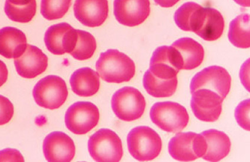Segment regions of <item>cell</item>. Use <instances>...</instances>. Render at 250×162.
Segmentation results:
<instances>
[{
	"instance_id": "1",
	"label": "cell",
	"mask_w": 250,
	"mask_h": 162,
	"mask_svg": "<svg viewBox=\"0 0 250 162\" xmlns=\"http://www.w3.org/2000/svg\"><path fill=\"white\" fill-rule=\"evenodd\" d=\"M96 67L102 79L109 83L129 81L136 73L134 61L118 50L109 49L101 53Z\"/></svg>"
},
{
	"instance_id": "2",
	"label": "cell",
	"mask_w": 250,
	"mask_h": 162,
	"mask_svg": "<svg viewBox=\"0 0 250 162\" xmlns=\"http://www.w3.org/2000/svg\"><path fill=\"white\" fill-rule=\"evenodd\" d=\"M127 143L130 155L139 162L150 161L157 158L163 146L160 135L147 126H138L130 130Z\"/></svg>"
},
{
	"instance_id": "3",
	"label": "cell",
	"mask_w": 250,
	"mask_h": 162,
	"mask_svg": "<svg viewBox=\"0 0 250 162\" xmlns=\"http://www.w3.org/2000/svg\"><path fill=\"white\" fill-rule=\"evenodd\" d=\"M150 117L153 123L168 133H178L189 123V117L183 106L175 102H159L153 105Z\"/></svg>"
},
{
	"instance_id": "4",
	"label": "cell",
	"mask_w": 250,
	"mask_h": 162,
	"mask_svg": "<svg viewBox=\"0 0 250 162\" xmlns=\"http://www.w3.org/2000/svg\"><path fill=\"white\" fill-rule=\"evenodd\" d=\"M88 149L92 158L98 162H118L124 155L121 139L115 132L101 129L90 136Z\"/></svg>"
},
{
	"instance_id": "5",
	"label": "cell",
	"mask_w": 250,
	"mask_h": 162,
	"mask_svg": "<svg viewBox=\"0 0 250 162\" xmlns=\"http://www.w3.org/2000/svg\"><path fill=\"white\" fill-rule=\"evenodd\" d=\"M112 107L118 119L132 122L141 118L146 107V101L140 91L132 87H124L112 96Z\"/></svg>"
},
{
	"instance_id": "6",
	"label": "cell",
	"mask_w": 250,
	"mask_h": 162,
	"mask_svg": "<svg viewBox=\"0 0 250 162\" xmlns=\"http://www.w3.org/2000/svg\"><path fill=\"white\" fill-rule=\"evenodd\" d=\"M68 89L66 82L58 76L50 75L40 81L34 87L33 95L39 106L58 109L66 101Z\"/></svg>"
},
{
	"instance_id": "7",
	"label": "cell",
	"mask_w": 250,
	"mask_h": 162,
	"mask_svg": "<svg viewBox=\"0 0 250 162\" xmlns=\"http://www.w3.org/2000/svg\"><path fill=\"white\" fill-rule=\"evenodd\" d=\"M207 150L205 139L194 132L179 133L170 139L168 150L170 156L179 162H193L203 157Z\"/></svg>"
},
{
	"instance_id": "8",
	"label": "cell",
	"mask_w": 250,
	"mask_h": 162,
	"mask_svg": "<svg viewBox=\"0 0 250 162\" xmlns=\"http://www.w3.org/2000/svg\"><path fill=\"white\" fill-rule=\"evenodd\" d=\"M100 113L97 106L90 102L78 101L67 109L65 123L76 135H84L97 126Z\"/></svg>"
},
{
	"instance_id": "9",
	"label": "cell",
	"mask_w": 250,
	"mask_h": 162,
	"mask_svg": "<svg viewBox=\"0 0 250 162\" xmlns=\"http://www.w3.org/2000/svg\"><path fill=\"white\" fill-rule=\"evenodd\" d=\"M231 86V77L226 69L212 66L205 68L192 78L190 90L191 94L200 89L212 91L224 100L229 93Z\"/></svg>"
},
{
	"instance_id": "10",
	"label": "cell",
	"mask_w": 250,
	"mask_h": 162,
	"mask_svg": "<svg viewBox=\"0 0 250 162\" xmlns=\"http://www.w3.org/2000/svg\"><path fill=\"white\" fill-rule=\"evenodd\" d=\"M223 101L222 98L212 91L200 89L192 93L191 107L199 120L214 122L222 113Z\"/></svg>"
},
{
	"instance_id": "11",
	"label": "cell",
	"mask_w": 250,
	"mask_h": 162,
	"mask_svg": "<svg viewBox=\"0 0 250 162\" xmlns=\"http://www.w3.org/2000/svg\"><path fill=\"white\" fill-rule=\"evenodd\" d=\"M113 8L119 23L130 27L143 24L150 13L149 0H115Z\"/></svg>"
},
{
	"instance_id": "12",
	"label": "cell",
	"mask_w": 250,
	"mask_h": 162,
	"mask_svg": "<svg viewBox=\"0 0 250 162\" xmlns=\"http://www.w3.org/2000/svg\"><path fill=\"white\" fill-rule=\"evenodd\" d=\"M78 37L77 30L66 22L52 25L44 36L47 50L55 55H63L72 52Z\"/></svg>"
},
{
	"instance_id": "13",
	"label": "cell",
	"mask_w": 250,
	"mask_h": 162,
	"mask_svg": "<svg viewBox=\"0 0 250 162\" xmlns=\"http://www.w3.org/2000/svg\"><path fill=\"white\" fill-rule=\"evenodd\" d=\"M149 70L152 75L161 79L170 80L177 77L182 70L177 51L167 45L156 48L150 59Z\"/></svg>"
},
{
	"instance_id": "14",
	"label": "cell",
	"mask_w": 250,
	"mask_h": 162,
	"mask_svg": "<svg viewBox=\"0 0 250 162\" xmlns=\"http://www.w3.org/2000/svg\"><path fill=\"white\" fill-rule=\"evenodd\" d=\"M42 149L49 162H69L76 154V146L69 136L62 132H53L44 139Z\"/></svg>"
},
{
	"instance_id": "15",
	"label": "cell",
	"mask_w": 250,
	"mask_h": 162,
	"mask_svg": "<svg viewBox=\"0 0 250 162\" xmlns=\"http://www.w3.org/2000/svg\"><path fill=\"white\" fill-rule=\"evenodd\" d=\"M76 18L85 26L98 27L104 24L109 14L107 0H76Z\"/></svg>"
},
{
	"instance_id": "16",
	"label": "cell",
	"mask_w": 250,
	"mask_h": 162,
	"mask_svg": "<svg viewBox=\"0 0 250 162\" xmlns=\"http://www.w3.org/2000/svg\"><path fill=\"white\" fill-rule=\"evenodd\" d=\"M14 65L22 78L33 79L46 70L48 58L39 48L28 44L23 55L14 59Z\"/></svg>"
},
{
	"instance_id": "17",
	"label": "cell",
	"mask_w": 250,
	"mask_h": 162,
	"mask_svg": "<svg viewBox=\"0 0 250 162\" xmlns=\"http://www.w3.org/2000/svg\"><path fill=\"white\" fill-rule=\"evenodd\" d=\"M178 53L181 69L191 70L203 63L205 52L201 44L188 38L177 40L171 45Z\"/></svg>"
},
{
	"instance_id": "18",
	"label": "cell",
	"mask_w": 250,
	"mask_h": 162,
	"mask_svg": "<svg viewBox=\"0 0 250 162\" xmlns=\"http://www.w3.org/2000/svg\"><path fill=\"white\" fill-rule=\"evenodd\" d=\"M26 36L18 28L6 27L0 30V55L17 59L23 55L27 46Z\"/></svg>"
},
{
	"instance_id": "19",
	"label": "cell",
	"mask_w": 250,
	"mask_h": 162,
	"mask_svg": "<svg viewBox=\"0 0 250 162\" xmlns=\"http://www.w3.org/2000/svg\"><path fill=\"white\" fill-rule=\"evenodd\" d=\"M205 139L207 150L203 159L207 162H217L229 155L231 142L229 136L215 129L206 130L201 133Z\"/></svg>"
},
{
	"instance_id": "20",
	"label": "cell",
	"mask_w": 250,
	"mask_h": 162,
	"mask_svg": "<svg viewBox=\"0 0 250 162\" xmlns=\"http://www.w3.org/2000/svg\"><path fill=\"white\" fill-rule=\"evenodd\" d=\"M70 83L73 92L81 97L93 96L100 89L99 75L89 67L76 70L71 76Z\"/></svg>"
},
{
	"instance_id": "21",
	"label": "cell",
	"mask_w": 250,
	"mask_h": 162,
	"mask_svg": "<svg viewBox=\"0 0 250 162\" xmlns=\"http://www.w3.org/2000/svg\"><path fill=\"white\" fill-rule=\"evenodd\" d=\"M205 13L203 22L196 35L204 40L213 41L222 36L225 21L220 11L211 7H204Z\"/></svg>"
},
{
	"instance_id": "22",
	"label": "cell",
	"mask_w": 250,
	"mask_h": 162,
	"mask_svg": "<svg viewBox=\"0 0 250 162\" xmlns=\"http://www.w3.org/2000/svg\"><path fill=\"white\" fill-rule=\"evenodd\" d=\"M178 78L164 80L156 78L147 70L144 76L143 84L147 93L156 98H169L174 95L178 87Z\"/></svg>"
},
{
	"instance_id": "23",
	"label": "cell",
	"mask_w": 250,
	"mask_h": 162,
	"mask_svg": "<svg viewBox=\"0 0 250 162\" xmlns=\"http://www.w3.org/2000/svg\"><path fill=\"white\" fill-rule=\"evenodd\" d=\"M229 39L231 44L240 48H249L250 40V16L243 14L233 20L229 24Z\"/></svg>"
},
{
	"instance_id": "24",
	"label": "cell",
	"mask_w": 250,
	"mask_h": 162,
	"mask_svg": "<svg viewBox=\"0 0 250 162\" xmlns=\"http://www.w3.org/2000/svg\"><path fill=\"white\" fill-rule=\"evenodd\" d=\"M77 33L75 46L70 55L78 61H86L92 58L97 48L96 39L87 31L77 30Z\"/></svg>"
},
{
	"instance_id": "25",
	"label": "cell",
	"mask_w": 250,
	"mask_h": 162,
	"mask_svg": "<svg viewBox=\"0 0 250 162\" xmlns=\"http://www.w3.org/2000/svg\"><path fill=\"white\" fill-rule=\"evenodd\" d=\"M4 11L11 20L27 23L35 16L37 11L36 0L26 5H15L5 1Z\"/></svg>"
},
{
	"instance_id": "26",
	"label": "cell",
	"mask_w": 250,
	"mask_h": 162,
	"mask_svg": "<svg viewBox=\"0 0 250 162\" xmlns=\"http://www.w3.org/2000/svg\"><path fill=\"white\" fill-rule=\"evenodd\" d=\"M72 0H42L41 13L47 20L61 19L66 15Z\"/></svg>"
},
{
	"instance_id": "27",
	"label": "cell",
	"mask_w": 250,
	"mask_h": 162,
	"mask_svg": "<svg viewBox=\"0 0 250 162\" xmlns=\"http://www.w3.org/2000/svg\"><path fill=\"white\" fill-rule=\"evenodd\" d=\"M201 7L194 2H188L176 11L174 20L176 24L185 31H191L193 20L196 11Z\"/></svg>"
},
{
	"instance_id": "28",
	"label": "cell",
	"mask_w": 250,
	"mask_h": 162,
	"mask_svg": "<svg viewBox=\"0 0 250 162\" xmlns=\"http://www.w3.org/2000/svg\"><path fill=\"white\" fill-rule=\"evenodd\" d=\"M237 123L246 130H250V100L244 101L238 104L235 111Z\"/></svg>"
},
{
	"instance_id": "29",
	"label": "cell",
	"mask_w": 250,
	"mask_h": 162,
	"mask_svg": "<svg viewBox=\"0 0 250 162\" xmlns=\"http://www.w3.org/2000/svg\"><path fill=\"white\" fill-rule=\"evenodd\" d=\"M14 113V106L9 99L0 95V126L9 123Z\"/></svg>"
},
{
	"instance_id": "30",
	"label": "cell",
	"mask_w": 250,
	"mask_h": 162,
	"mask_svg": "<svg viewBox=\"0 0 250 162\" xmlns=\"http://www.w3.org/2000/svg\"><path fill=\"white\" fill-rule=\"evenodd\" d=\"M0 162H24V159L18 150L7 149L0 151Z\"/></svg>"
},
{
	"instance_id": "31",
	"label": "cell",
	"mask_w": 250,
	"mask_h": 162,
	"mask_svg": "<svg viewBox=\"0 0 250 162\" xmlns=\"http://www.w3.org/2000/svg\"><path fill=\"white\" fill-rule=\"evenodd\" d=\"M8 76V71L6 65L3 61H0V87L6 83Z\"/></svg>"
},
{
	"instance_id": "32",
	"label": "cell",
	"mask_w": 250,
	"mask_h": 162,
	"mask_svg": "<svg viewBox=\"0 0 250 162\" xmlns=\"http://www.w3.org/2000/svg\"><path fill=\"white\" fill-rule=\"evenodd\" d=\"M156 4L164 8H170L177 4L180 0H154Z\"/></svg>"
},
{
	"instance_id": "33",
	"label": "cell",
	"mask_w": 250,
	"mask_h": 162,
	"mask_svg": "<svg viewBox=\"0 0 250 162\" xmlns=\"http://www.w3.org/2000/svg\"><path fill=\"white\" fill-rule=\"evenodd\" d=\"M6 1L15 5H26L35 0H6Z\"/></svg>"
},
{
	"instance_id": "34",
	"label": "cell",
	"mask_w": 250,
	"mask_h": 162,
	"mask_svg": "<svg viewBox=\"0 0 250 162\" xmlns=\"http://www.w3.org/2000/svg\"><path fill=\"white\" fill-rule=\"evenodd\" d=\"M238 5L244 7H250V0H234Z\"/></svg>"
}]
</instances>
